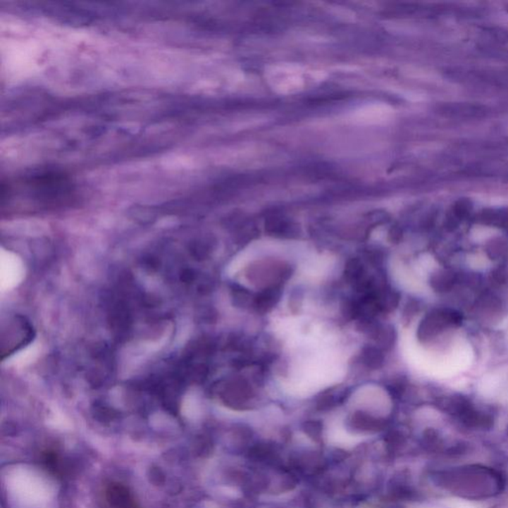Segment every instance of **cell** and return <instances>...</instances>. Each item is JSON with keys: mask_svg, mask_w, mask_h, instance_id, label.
<instances>
[{"mask_svg": "<svg viewBox=\"0 0 508 508\" xmlns=\"http://www.w3.org/2000/svg\"><path fill=\"white\" fill-rule=\"evenodd\" d=\"M461 314L451 309H438L433 311L422 321L419 327L420 339H431L445 329L461 324Z\"/></svg>", "mask_w": 508, "mask_h": 508, "instance_id": "3957f363", "label": "cell"}, {"mask_svg": "<svg viewBox=\"0 0 508 508\" xmlns=\"http://www.w3.org/2000/svg\"><path fill=\"white\" fill-rule=\"evenodd\" d=\"M104 498L108 508H140L130 490L121 483H109Z\"/></svg>", "mask_w": 508, "mask_h": 508, "instance_id": "277c9868", "label": "cell"}, {"mask_svg": "<svg viewBox=\"0 0 508 508\" xmlns=\"http://www.w3.org/2000/svg\"><path fill=\"white\" fill-rule=\"evenodd\" d=\"M456 281L457 276L454 272L441 269L433 274L430 279V284L437 292H448L453 288Z\"/></svg>", "mask_w": 508, "mask_h": 508, "instance_id": "5b68a950", "label": "cell"}, {"mask_svg": "<svg viewBox=\"0 0 508 508\" xmlns=\"http://www.w3.org/2000/svg\"><path fill=\"white\" fill-rule=\"evenodd\" d=\"M9 190L20 191L26 199H30L44 206L62 205L74 193L72 181L65 174L54 171L25 175L17 184L9 185Z\"/></svg>", "mask_w": 508, "mask_h": 508, "instance_id": "6da1fadb", "label": "cell"}, {"mask_svg": "<svg viewBox=\"0 0 508 508\" xmlns=\"http://www.w3.org/2000/svg\"><path fill=\"white\" fill-rule=\"evenodd\" d=\"M33 339V330L23 318H13L7 325V332H2V357L11 356Z\"/></svg>", "mask_w": 508, "mask_h": 508, "instance_id": "7a4b0ae2", "label": "cell"}, {"mask_svg": "<svg viewBox=\"0 0 508 508\" xmlns=\"http://www.w3.org/2000/svg\"><path fill=\"white\" fill-rule=\"evenodd\" d=\"M481 221L487 225H497V227H505L508 225V213L504 211H485L481 216Z\"/></svg>", "mask_w": 508, "mask_h": 508, "instance_id": "8992f818", "label": "cell"}, {"mask_svg": "<svg viewBox=\"0 0 508 508\" xmlns=\"http://www.w3.org/2000/svg\"><path fill=\"white\" fill-rule=\"evenodd\" d=\"M445 503L450 508H483L478 503L469 502V500H456V498L446 500Z\"/></svg>", "mask_w": 508, "mask_h": 508, "instance_id": "ba28073f", "label": "cell"}, {"mask_svg": "<svg viewBox=\"0 0 508 508\" xmlns=\"http://www.w3.org/2000/svg\"><path fill=\"white\" fill-rule=\"evenodd\" d=\"M504 252L505 247L504 245L500 244V242H497V244L492 242V245H488V247H487L488 256H490L492 259H497V257L502 256L503 252Z\"/></svg>", "mask_w": 508, "mask_h": 508, "instance_id": "9c48e42d", "label": "cell"}, {"mask_svg": "<svg viewBox=\"0 0 508 508\" xmlns=\"http://www.w3.org/2000/svg\"><path fill=\"white\" fill-rule=\"evenodd\" d=\"M471 210V205L469 201H459L456 204L454 208V216H456L458 220L466 218V216L470 213Z\"/></svg>", "mask_w": 508, "mask_h": 508, "instance_id": "52a82bcc", "label": "cell"}]
</instances>
